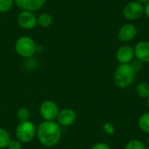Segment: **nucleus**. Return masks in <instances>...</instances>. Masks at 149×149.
Listing matches in <instances>:
<instances>
[{"label":"nucleus","instance_id":"obj_24","mask_svg":"<svg viewBox=\"0 0 149 149\" xmlns=\"http://www.w3.org/2000/svg\"><path fill=\"white\" fill-rule=\"evenodd\" d=\"M144 15L149 19V2L144 5Z\"/></svg>","mask_w":149,"mask_h":149},{"label":"nucleus","instance_id":"obj_13","mask_svg":"<svg viewBox=\"0 0 149 149\" xmlns=\"http://www.w3.org/2000/svg\"><path fill=\"white\" fill-rule=\"evenodd\" d=\"M53 22V18L51 14L47 12H42L37 17V23L40 27L47 28L52 25Z\"/></svg>","mask_w":149,"mask_h":149},{"label":"nucleus","instance_id":"obj_6","mask_svg":"<svg viewBox=\"0 0 149 149\" xmlns=\"http://www.w3.org/2000/svg\"><path fill=\"white\" fill-rule=\"evenodd\" d=\"M144 15V5L136 0L127 3L123 8V16L128 21H136Z\"/></svg>","mask_w":149,"mask_h":149},{"label":"nucleus","instance_id":"obj_8","mask_svg":"<svg viewBox=\"0 0 149 149\" xmlns=\"http://www.w3.org/2000/svg\"><path fill=\"white\" fill-rule=\"evenodd\" d=\"M138 33V30L136 26L132 23L124 24L118 31L117 38L120 42L127 43L129 41L134 40Z\"/></svg>","mask_w":149,"mask_h":149},{"label":"nucleus","instance_id":"obj_10","mask_svg":"<svg viewBox=\"0 0 149 149\" xmlns=\"http://www.w3.org/2000/svg\"><path fill=\"white\" fill-rule=\"evenodd\" d=\"M116 59L120 64H130L134 58V49L127 45H121L116 52Z\"/></svg>","mask_w":149,"mask_h":149},{"label":"nucleus","instance_id":"obj_2","mask_svg":"<svg viewBox=\"0 0 149 149\" xmlns=\"http://www.w3.org/2000/svg\"><path fill=\"white\" fill-rule=\"evenodd\" d=\"M136 73L130 64H120L113 72V82L118 88H128L134 83Z\"/></svg>","mask_w":149,"mask_h":149},{"label":"nucleus","instance_id":"obj_3","mask_svg":"<svg viewBox=\"0 0 149 149\" xmlns=\"http://www.w3.org/2000/svg\"><path fill=\"white\" fill-rule=\"evenodd\" d=\"M36 134L37 127L30 120L25 121H19L15 130L17 140H18L22 144L32 141L36 136Z\"/></svg>","mask_w":149,"mask_h":149},{"label":"nucleus","instance_id":"obj_4","mask_svg":"<svg viewBox=\"0 0 149 149\" xmlns=\"http://www.w3.org/2000/svg\"><path fill=\"white\" fill-rule=\"evenodd\" d=\"M15 51L20 57L30 58L37 52L38 45L31 37L22 36L15 43Z\"/></svg>","mask_w":149,"mask_h":149},{"label":"nucleus","instance_id":"obj_1","mask_svg":"<svg viewBox=\"0 0 149 149\" xmlns=\"http://www.w3.org/2000/svg\"><path fill=\"white\" fill-rule=\"evenodd\" d=\"M36 136L41 145L46 148H52L61 140L62 127L56 120H44L37 127Z\"/></svg>","mask_w":149,"mask_h":149},{"label":"nucleus","instance_id":"obj_28","mask_svg":"<svg viewBox=\"0 0 149 149\" xmlns=\"http://www.w3.org/2000/svg\"><path fill=\"white\" fill-rule=\"evenodd\" d=\"M147 149H149V147H148V148H147Z\"/></svg>","mask_w":149,"mask_h":149},{"label":"nucleus","instance_id":"obj_12","mask_svg":"<svg viewBox=\"0 0 149 149\" xmlns=\"http://www.w3.org/2000/svg\"><path fill=\"white\" fill-rule=\"evenodd\" d=\"M14 3L18 8L22 9V10H30L34 12L44 6L46 0H14Z\"/></svg>","mask_w":149,"mask_h":149},{"label":"nucleus","instance_id":"obj_25","mask_svg":"<svg viewBox=\"0 0 149 149\" xmlns=\"http://www.w3.org/2000/svg\"><path fill=\"white\" fill-rule=\"evenodd\" d=\"M137 2H139V3H142V4H146L147 3H148L149 0H136Z\"/></svg>","mask_w":149,"mask_h":149},{"label":"nucleus","instance_id":"obj_20","mask_svg":"<svg viewBox=\"0 0 149 149\" xmlns=\"http://www.w3.org/2000/svg\"><path fill=\"white\" fill-rule=\"evenodd\" d=\"M103 132L107 134V135H113L115 133V127L113 126V124H112L111 122H106L104 123L103 127H102Z\"/></svg>","mask_w":149,"mask_h":149},{"label":"nucleus","instance_id":"obj_18","mask_svg":"<svg viewBox=\"0 0 149 149\" xmlns=\"http://www.w3.org/2000/svg\"><path fill=\"white\" fill-rule=\"evenodd\" d=\"M17 118L19 121H25L30 119V111L25 107H20L17 111Z\"/></svg>","mask_w":149,"mask_h":149},{"label":"nucleus","instance_id":"obj_14","mask_svg":"<svg viewBox=\"0 0 149 149\" xmlns=\"http://www.w3.org/2000/svg\"><path fill=\"white\" fill-rule=\"evenodd\" d=\"M138 127L143 133L149 134V112L141 114L138 120Z\"/></svg>","mask_w":149,"mask_h":149},{"label":"nucleus","instance_id":"obj_29","mask_svg":"<svg viewBox=\"0 0 149 149\" xmlns=\"http://www.w3.org/2000/svg\"><path fill=\"white\" fill-rule=\"evenodd\" d=\"M148 32H149V31H148Z\"/></svg>","mask_w":149,"mask_h":149},{"label":"nucleus","instance_id":"obj_17","mask_svg":"<svg viewBox=\"0 0 149 149\" xmlns=\"http://www.w3.org/2000/svg\"><path fill=\"white\" fill-rule=\"evenodd\" d=\"M125 149H147V147L141 141L137 139H133L127 141Z\"/></svg>","mask_w":149,"mask_h":149},{"label":"nucleus","instance_id":"obj_23","mask_svg":"<svg viewBox=\"0 0 149 149\" xmlns=\"http://www.w3.org/2000/svg\"><path fill=\"white\" fill-rule=\"evenodd\" d=\"M91 149H111V148L106 142H97L91 148Z\"/></svg>","mask_w":149,"mask_h":149},{"label":"nucleus","instance_id":"obj_15","mask_svg":"<svg viewBox=\"0 0 149 149\" xmlns=\"http://www.w3.org/2000/svg\"><path fill=\"white\" fill-rule=\"evenodd\" d=\"M136 94L141 99H148L149 96V84L147 82H141L135 87Z\"/></svg>","mask_w":149,"mask_h":149},{"label":"nucleus","instance_id":"obj_7","mask_svg":"<svg viewBox=\"0 0 149 149\" xmlns=\"http://www.w3.org/2000/svg\"><path fill=\"white\" fill-rule=\"evenodd\" d=\"M17 22L18 26L24 30H31L38 24L37 16L33 11L30 10H22L17 15Z\"/></svg>","mask_w":149,"mask_h":149},{"label":"nucleus","instance_id":"obj_9","mask_svg":"<svg viewBox=\"0 0 149 149\" xmlns=\"http://www.w3.org/2000/svg\"><path fill=\"white\" fill-rule=\"evenodd\" d=\"M76 119H77L76 112L70 107H66L59 111L56 121L58 123L60 127H66L73 125L74 122L76 121Z\"/></svg>","mask_w":149,"mask_h":149},{"label":"nucleus","instance_id":"obj_21","mask_svg":"<svg viewBox=\"0 0 149 149\" xmlns=\"http://www.w3.org/2000/svg\"><path fill=\"white\" fill-rule=\"evenodd\" d=\"M130 65H132V67L134 68V70L136 72H140V71L142 69V67H143V63H142L141 61L136 59V58L134 59V60L130 63Z\"/></svg>","mask_w":149,"mask_h":149},{"label":"nucleus","instance_id":"obj_16","mask_svg":"<svg viewBox=\"0 0 149 149\" xmlns=\"http://www.w3.org/2000/svg\"><path fill=\"white\" fill-rule=\"evenodd\" d=\"M11 138L9 134V132L3 128L0 127V149L7 148Z\"/></svg>","mask_w":149,"mask_h":149},{"label":"nucleus","instance_id":"obj_5","mask_svg":"<svg viewBox=\"0 0 149 149\" xmlns=\"http://www.w3.org/2000/svg\"><path fill=\"white\" fill-rule=\"evenodd\" d=\"M39 114L44 120L54 121L59 113V107L58 104L52 100H45L39 106Z\"/></svg>","mask_w":149,"mask_h":149},{"label":"nucleus","instance_id":"obj_19","mask_svg":"<svg viewBox=\"0 0 149 149\" xmlns=\"http://www.w3.org/2000/svg\"><path fill=\"white\" fill-rule=\"evenodd\" d=\"M14 3V0H0V13L9 11Z\"/></svg>","mask_w":149,"mask_h":149},{"label":"nucleus","instance_id":"obj_26","mask_svg":"<svg viewBox=\"0 0 149 149\" xmlns=\"http://www.w3.org/2000/svg\"><path fill=\"white\" fill-rule=\"evenodd\" d=\"M147 105H148V109H149V96H148V98L147 99Z\"/></svg>","mask_w":149,"mask_h":149},{"label":"nucleus","instance_id":"obj_22","mask_svg":"<svg viewBox=\"0 0 149 149\" xmlns=\"http://www.w3.org/2000/svg\"><path fill=\"white\" fill-rule=\"evenodd\" d=\"M8 149H22V143L18 140H10L8 147Z\"/></svg>","mask_w":149,"mask_h":149},{"label":"nucleus","instance_id":"obj_27","mask_svg":"<svg viewBox=\"0 0 149 149\" xmlns=\"http://www.w3.org/2000/svg\"><path fill=\"white\" fill-rule=\"evenodd\" d=\"M148 147H149V134H148Z\"/></svg>","mask_w":149,"mask_h":149},{"label":"nucleus","instance_id":"obj_11","mask_svg":"<svg viewBox=\"0 0 149 149\" xmlns=\"http://www.w3.org/2000/svg\"><path fill=\"white\" fill-rule=\"evenodd\" d=\"M135 58L144 63H149V41L142 40L138 42L134 46Z\"/></svg>","mask_w":149,"mask_h":149}]
</instances>
